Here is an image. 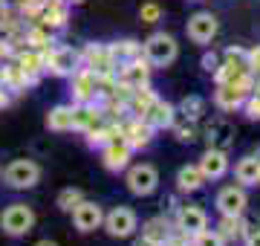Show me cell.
<instances>
[{
    "instance_id": "obj_1",
    "label": "cell",
    "mask_w": 260,
    "mask_h": 246,
    "mask_svg": "<svg viewBox=\"0 0 260 246\" xmlns=\"http://www.w3.org/2000/svg\"><path fill=\"white\" fill-rule=\"evenodd\" d=\"M142 52H145V61H148L150 67H168V64L177 61L179 44H177V38L168 35V32H153V35L145 41Z\"/></svg>"
},
{
    "instance_id": "obj_2",
    "label": "cell",
    "mask_w": 260,
    "mask_h": 246,
    "mask_svg": "<svg viewBox=\"0 0 260 246\" xmlns=\"http://www.w3.org/2000/svg\"><path fill=\"white\" fill-rule=\"evenodd\" d=\"M32 226H35V211H32V206H26V203H12V206H6L3 214H0V229H3V235H9V237L29 235Z\"/></svg>"
},
{
    "instance_id": "obj_3",
    "label": "cell",
    "mask_w": 260,
    "mask_h": 246,
    "mask_svg": "<svg viewBox=\"0 0 260 246\" xmlns=\"http://www.w3.org/2000/svg\"><path fill=\"white\" fill-rule=\"evenodd\" d=\"M3 180H6L9 189L26 191V189H32V186H38L41 168H38V162H32V160H12L9 165H6V171H3Z\"/></svg>"
},
{
    "instance_id": "obj_4",
    "label": "cell",
    "mask_w": 260,
    "mask_h": 246,
    "mask_svg": "<svg viewBox=\"0 0 260 246\" xmlns=\"http://www.w3.org/2000/svg\"><path fill=\"white\" fill-rule=\"evenodd\" d=\"M127 189L136 197H150L159 189V171L153 165H148V162L130 165L127 168Z\"/></svg>"
},
{
    "instance_id": "obj_5",
    "label": "cell",
    "mask_w": 260,
    "mask_h": 246,
    "mask_svg": "<svg viewBox=\"0 0 260 246\" xmlns=\"http://www.w3.org/2000/svg\"><path fill=\"white\" fill-rule=\"evenodd\" d=\"M136 223H139V220H136V211L127 208V206H116L113 211H107L104 220H102L104 232L110 237H130L136 232Z\"/></svg>"
},
{
    "instance_id": "obj_6",
    "label": "cell",
    "mask_w": 260,
    "mask_h": 246,
    "mask_svg": "<svg viewBox=\"0 0 260 246\" xmlns=\"http://www.w3.org/2000/svg\"><path fill=\"white\" fill-rule=\"evenodd\" d=\"M217 29H220V23H217V18H214L211 12H194L188 18V38L194 41V44H200V47L211 44Z\"/></svg>"
},
{
    "instance_id": "obj_7",
    "label": "cell",
    "mask_w": 260,
    "mask_h": 246,
    "mask_svg": "<svg viewBox=\"0 0 260 246\" xmlns=\"http://www.w3.org/2000/svg\"><path fill=\"white\" fill-rule=\"evenodd\" d=\"M81 64V55L75 52L73 47H55L44 58V67H47L52 76H73Z\"/></svg>"
},
{
    "instance_id": "obj_8",
    "label": "cell",
    "mask_w": 260,
    "mask_h": 246,
    "mask_svg": "<svg viewBox=\"0 0 260 246\" xmlns=\"http://www.w3.org/2000/svg\"><path fill=\"white\" fill-rule=\"evenodd\" d=\"M246 206H249V197H246L243 186H225L217 194V211L225 218H243Z\"/></svg>"
},
{
    "instance_id": "obj_9",
    "label": "cell",
    "mask_w": 260,
    "mask_h": 246,
    "mask_svg": "<svg viewBox=\"0 0 260 246\" xmlns=\"http://www.w3.org/2000/svg\"><path fill=\"white\" fill-rule=\"evenodd\" d=\"M142 119L153 128V131H162V128H171V125L177 122V107L165 99H150V104L142 110Z\"/></svg>"
},
{
    "instance_id": "obj_10",
    "label": "cell",
    "mask_w": 260,
    "mask_h": 246,
    "mask_svg": "<svg viewBox=\"0 0 260 246\" xmlns=\"http://www.w3.org/2000/svg\"><path fill=\"white\" fill-rule=\"evenodd\" d=\"M102 220H104V211L99 203H93V200H81L78 206L73 208V223L78 232H95V229L102 226Z\"/></svg>"
},
{
    "instance_id": "obj_11",
    "label": "cell",
    "mask_w": 260,
    "mask_h": 246,
    "mask_svg": "<svg viewBox=\"0 0 260 246\" xmlns=\"http://www.w3.org/2000/svg\"><path fill=\"white\" fill-rule=\"evenodd\" d=\"M197 168L203 171L205 180H223L225 174H229V153L217 151V148H208V151L200 157Z\"/></svg>"
},
{
    "instance_id": "obj_12",
    "label": "cell",
    "mask_w": 260,
    "mask_h": 246,
    "mask_svg": "<svg viewBox=\"0 0 260 246\" xmlns=\"http://www.w3.org/2000/svg\"><path fill=\"white\" fill-rule=\"evenodd\" d=\"M177 229L182 232V235L194 237L197 232L208 229V214H205L200 206H182L179 214H177Z\"/></svg>"
},
{
    "instance_id": "obj_13",
    "label": "cell",
    "mask_w": 260,
    "mask_h": 246,
    "mask_svg": "<svg viewBox=\"0 0 260 246\" xmlns=\"http://www.w3.org/2000/svg\"><path fill=\"white\" fill-rule=\"evenodd\" d=\"M130 148L124 139H110V142L102 148V157H104V168L107 171H121V168H127V162H130Z\"/></svg>"
},
{
    "instance_id": "obj_14",
    "label": "cell",
    "mask_w": 260,
    "mask_h": 246,
    "mask_svg": "<svg viewBox=\"0 0 260 246\" xmlns=\"http://www.w3.org/2000/svg\"><path fill=\"white\" fill-rule=\"evenodd\" d=\"M205 139H208V148L229 151V145H232V139H234V125L225 122V119H214V122L205 128Z\"/></svg>"
},
{
    "instance_id": "obj_15",
    "label": "cell",
    "mask_w": 260,
    "mask_h": 246,
    "mask_svg": "<svg viewBox=\"0 0 260 246\" xmlns=\"http://www.w3.org/2000/svg\"><path fill=\"white\" fill-rule=\"evenodd\" d=\"M95 84H99V78H95V73L90 70V67L73 73V90H75V99H78L81 104H87L95 96Z\"/></svg>"
},
{
    "instance_id": "obj_16",
    "label": "cell",
    "mask_w": 260,
    "mask_h": 246,
    "mask_svg": "<svg viewBox=\"0 0 260 246\" xmlns=\"http://www.w3.org/2000/svg\"><path fill=\"white\" fill-rule=\"evenodd\" d=\"M47 128L55 133H64V131H73L75 128V107L70 104H58L47 113Z\"/></svg>"
},
{
    "instance_id": "obj_17",
    "label": "cell",
    "mask_w": 260,
    "mask_h": 246,
    "mask_svg": "<svg viewBox=\"0 0 260 246\" xmlns=\"http://www.w3.org/2000/svg\"><path fill=\"white\" fill-rule=\"evenodd\" d=\"M234 177L240 186H257L260 182V160L254 153H246L237 165H234Z\"/></svg>"
},
{
    "instance_id": "obj_18",
    "label": "cell",
    "mask_w": 260,
    "mask_h": 246,
    "mask_svg": "<svg viewBox=\"0 0 260 246\" xmlns=\"http://www.w3.org/2000/svg\"><path fill=\"white\" fill-rule=\"evenodd\" d=\"M150 136H153V128H150L145 119H136V122L127 125V131H124V142L130 148H145L150 142Z\"/></svg>"
},
{
    "instance_id": "obj_19",
    "label": "cell",
    "mask_w": 260,
    "mask_h": 246,
    "mask_svg": "<svg viewBox=\"0 0 260 246\" xmlns=\"http://www.w3.org/2000/svg\"><path fill=\"white\" fill-rule=\"evenodd\" d=\"M121 81L127 87L142 90V84H148V64L145 61H127L121 67Z\"/></svg>"
},
{
    "instance_id": "obj_20",
    "label": "cell",
    "mask_w": 260,
    "mask_h": 246,
    "mask_svg": "<svg viewBox=\"0 0 260 246\" xmlns=\"http://www.w3.org/2000/svg\"><path fill=\"white\" fill-rule=\"evenodd\" d=\"M203 182H205V177L197 165H182V168L177 171V189L179 191H200Z\"/></svg>"
},
{
    "instance_id": "obj_21",
    "label": "cell",
    "mask_w": 260,
    "mask_h": 246,
    "mask_svg": "<svg viewBox=\"0 0 260 246\" xmlns=\"http://www.w3.org/2000/svg\"><path fill=\"white\" fill-rule=\"evenodd\" d=\"M243 99H246V96H243L240 90H234L232 84H220V90H217V104H220L223 110H232V107L243 104Z\"/></svg>"
},
{
    "instance_id": "obj_22",
    "label": "cell",
    "mask_w": 260,
    "mask_h": 246,
    "mask_svg": "<svg viewBox=\"0 0 260 246\" xmlns=\"http://www.w3.org/2000/svg\"><path fill=\"white\" fill-rule=\"evenodd\" d=\"M203 110H205V102H203V96H185L182 102H179V113L185 116V119H200L203 116Z\"/></svg>"
},
{
    "instance_id": "obj_23",
    "label": "cell",
    "mask_w": 260,
    "mask_h": 246,
    "mask_svg": "<svg viewBox=\"0 0 260 246\" xmlns=\"http://www.w3.org/2000/svg\"><path fill=\"white\" fill-rule=\"evenodd\" d=\"M142 235H148L150 240H156V243L168 240V237H171V232H168V220L165 218H150L148 223H145V232H142Z\"/></svg>"
},
{
    "instance_id": "obj_24",
    "label": "cell",
    "mask_w": 260,
    "mask_h": 246,
    "mask_svg": "<svg viewBox=\"0 0 260 246\" xmlns=\"http://www.w3.org/2000/svg\"><path fill=\"white\" fill-rule=\"evenodd\" d=\"M102 122V113L93 110V107H75V128H93V125Z\"/></svg>"
},
{
    "instance_id": "obj_25",
    "label": "cell",
    "mask_w": 260,
    "mask_h": 246,
    "mask_svg": "<svg viewBox=\"0 0 260 246\" xmlns=\"http://www.w3.org/2000/svg\"><path fill=\"white\" fill-rule=\"evenodd\" d=\"M84 200V194H81V189H64L61 191V194H58V208H61V211H73L75 206H78V203H81Z\"/></svg>"
},
{
    "instance_id": "obj_26",
    "label": "cell",
    "mask_w": 260,
    "mask_h": 246,
    "mask_svg": "<svg viewBox=\"0 0 260 246\" xmlns=\"http://www.w3.org/2000/svg\"><path fill=\"white\" fill-rule=\"evenodd\" d=\"M217 235L223 237V240H234V237H240V218H225L220 220V229H214Z\"/></svg>"
},
{
    "instance_id": "obj_27",
    "label": "cell",
    "mask_w": 260,
    "mask_h": 246,
    "mask_svg": "<svg viewBox=\"0 0 260 246\" xmlns=\"http://www.w3.org/2000/svg\"><path fill=\"white\" fill-rule=\"evenodd\" d=\"M194 246H225V240L214 229H203V232L194 235Z\"/></svg>"
},
{
    "instance_id": "obj_28",
    "label": "cell",
    "mask_w": 260,
    "mask_h": 246,
    "mask_svg": "<svg viewBox=\"0 0 260 246\" xmlns=\"http://www.w3.org/2000/svg\"><path fill=\"white\" fill-rule=\"evenodd\" d=\"M44 18H47L49 26H61L64 18H67V9H64V6H58V3H49L47 12H44Z\"/></svg>"
},
{
    "instance_id": "obj_29",
    "label": "cell",
    "mask_w": 260,
    "mask_h": 246,
    "mask_svg": "<svg viewBox=\"0 0 260 246\" xmlns=\"http://www.w3.org/2000/svg\"><path fill=\"white\" fill-rule=\"evenodd\" d=\"M107 52H110V58H133L139 52V44L136 41H121V47H113Z\"/></svg>"
},
{
    "instance_id": "obj_30",
    "label": "cell",
    "mask_w": 260,
    "mask_h": 246,
    "mask_svg": "<svg viewBox=\"0 0 260 246\" xmlns=\"http://www.w3.org/2000/svg\"><path fill=\"white\" fill-rule=\"evenodd\" d=\"M139 18H142V23H156V20L162 18V9H159L156 3H142Z\"/></svg>"
},
{
    "instance_id": "obj_31",
    "label": "cell",
    "mask_w": 260,
    "mask_h": 246,
    "mask_svg": "<svg viewBox=\"0 0 260 246\" xmlns=\"http://www.w3.org/2000/svg\"><path fill=\"white\" fill-rule=\"evenodd\" d=\"M246 67H249L251 76H257V78H260V44L251 49V52H246Z\"/></svg>"
},
{
    "instance_id": "obj_32",
    "label": "cell",
    "mask_w": 260,
    "mask_h": 246,
    "mask_svg": "<svg viewBox=\"0 0 260 246\" xmlns=\"http://www.w3.org/2000/svg\"><path fill=\"white\" fill-rule=\"evenodd\" d=\"M243 104H246V113H249V119H260V96L251 93L243 99Z\"/></svg>"
},
{
    "instance_id": "obj_33",
    "label": "cell",
    "mask_w": 260,
    "mask_h": 246,
    "mask_svg": "<svg viewBox=\"0 0 260 246\" xmlns=\"http://www.w3.org/2000/svg\"><path fill=\"white\" fill-rule=\"evenodd\" d=\"M177 139L179 142H194L197 139V131H194V125H191V119H188V125L177 128Z\"/></svg>"
},
{
    "instance_id": "obj_34",
    "label": "cell",
    "mask_w": 260,
    "mask_h": 246,
    "mask_svg": "<svg viewBox=\"0 0 260 246\" xmlns=\"http://www.w3.org/2000/svg\"><path fill=\"white\" fill-rule=\"evenodd\" d=\"M225 58H229V61H234V64H246V49L229 47V49H225Z\"/></svg>"
},
{
    "instance_id": "obj_35",
    "label": "cell",
    "mask_w": 260,
    "mask_h": 246,
    "mask_svg": "<svg viewBox=\"0 0 260 246\" xmlns=\"http://www.w3.org/2000/svg\"><path fill=\"white\" fill-rule=\"evenodd\" d=\"M220 67V58L214 55V52H208V55H203V70H208V73H214Z\"/></svg>"
},
{
    "instance_id": "obj_36",
    "label": "cell",
    "mask_w": 260,
    "mask_h": 246,
    "mask_svg": "<svg viewBox=\"0 0 260 246\" xmlns=\"http://www.w3.org/2000/svg\"><path fill=\"white\" fill-rule=\"evenodd\" d=\"M243 240H246V246H260V226L254 229V232H249Z\"/></svg>"
},
{
    "instance_id": "obj_37",
    "label": "cell",
    "mask_w": 260,
    "mask_h": 246,
    "mask_svg": "<svg viewBox=\"0 0 260 246\" xmlns=\"http://www.w3.org/2000/svg\"><path fill=\"white\" fill-rule=\"evenodd\" d=\"M133 246H159L156 240H150L148 235H142V237H136V240H133Z\"/></svg>"
},
{
    "instance_id": "obj_38",
    "label": "cell",
    "mask_w": 260,
    "mask_h": 246,
    "mask_svg": "<svg viewBox=\"0 0 260 246\" xmlns=\"http://www.w3.org/2000/svg\"><path fill=\"white\" fill-rule=\"evenodd\" d=\"M159 246H182V243H179V240H171V237H168V240H162Z\"/></svg>"
},
{
    "instance_id": "obj_39",
    "label": "cell",
    "mask_w": 260,
    "mask_h": 246,
    "mask_svg": "<svg viewBox=\"0 0 260 246\" xmlns=\"http://www.w3.org/2000/svg\"><path fill=\"white\" fill-rule=\"evenodd\" d=\"M35 246H58V243H52V240H38Z\"/></svg>"
},
{
    "instance_id": "obj_40",
    "label": "cell",
    "mask_w": 260,
    "mask_h": 246,
    "mask_svg": "<svg viewBox=\"0 0 260 246\" xmlns=\"http://www.w3.org/2000/svg\"><path fill=\"white\" fill-rule=\"evenodd\" d=\"M73 3H81V0H73Z\"/></svg>"
},
{
    "instance_id": "obj_41",
    "label": "cell",
    "mask_w": 260,
    "mask_h": 246,
    "mask_svg": "<svg viewBox=\"0 0 260 246\" xmlns=\"http://www.w3.org/2000/svg\"><path fill=\"white\" fill-rule=\"evenodd\" d=\"M257 96H260V87H257Z\"/></svg>"
}]
</instances>
